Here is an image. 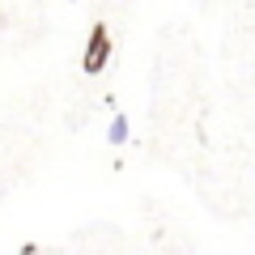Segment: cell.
I'll return each instance as SVG.
<instances>
[{
	"label": "cell",
	"instance_id": "6da1fadb",
	"mask_svg": "<svg viewBox=\"0 0 255 255\" xmlns=\"http://www.w3.org/2000/svg\"><path fill=\"white\" fill-rule=\"evenodd\" d=\"M107 60H111V30L98 21V26L90 30V43H85L81 68H85V73H102V68H107Z\"/></svg>",
	"mask_w": 255,
	"mask_h": 255
},
{
	"label": "cell",
	"instance_id": "7a4b0ae2",
	"mask_svg": "<svg viewBox=\"0 0 255 255\" xmlns=\"http://www.w3.org/2000/svg\"><path fill=\"white\" fill-rule=\"evenodd\" d=\"M111 140H115V145H124V140H128V119L124 115H115V124H111Z\"/></svg>",
	"mask_w": 255,
	"mask_h": 255
}]
</instances>
